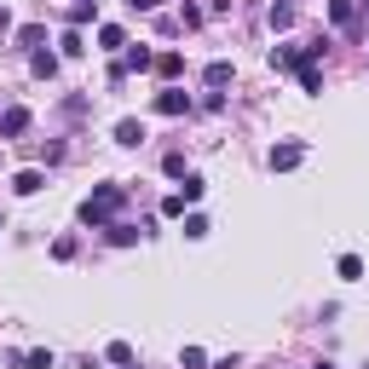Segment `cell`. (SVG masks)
Returning <instances> with one entry per match:
<instances>
[{
  "instance_id": "obj_7",
  "label": "cell",
  "mask_w": 369,
  "mask_h": 369,
  "mask_svg": "<svg viewBox=\"0 0 369 369\" xmlns=\"http://www.w3.org/2000/svg\"><path fill=\"white\" fill-rule=\"evenodd\" d=\"M341 277H346V283L363 277V260H358V254H341Z\"/></svg>"
},
{
  "instance_id": "obj_10",
  "label": "cell",
  "mask_w": 369,
  "mask_h": 369,
  "mask_svg": "<svg viewBox=\"0 0 369 369\" xmlns=\"http://www.w3.org/2000/svg\"><path fill=\"white\" fill-rule=\"evenodd\" d=\"M133 6H139V12H150V6H156V0H133Z\"/></svg>"
},
{
  "instance_id": "obj_3",
  "label": "cell",
  "mask_w": 369,
  "mask_h": 369,
  "mask_svg": "<svg viewBox=\"0 0 369 369\" xmlns=\"http://www.w3.org/2000/svg\"><path fill=\"white\" fill-rule=\"evenodd\" d=\"M23 127H29V110H6V116H0V133H23Z\"/></svg>"
},
{
  "instance_id": "obj_1",
  "label": "cell",
  "mask_w": 369,
  "mask_h": 369,
  "mask_svg": "<svg viewBox=\"0 0 369 369\" xmlns=\"http://www.w3.org/2000/svg\"><path fill=\"white\" fill-rule=\"evenodd\" d=\"M121 197H127L121 185H104V190H92V197L81 202V219H87V226H104V219L121 208Z\"/></svg>"
},
{
  "instance_id": "obj_2",
  "label": "cell",
  "mask_w": 369,
  "mask_h": 369,
  "mask_svg": "<svg viewBox=\"0 0 369 369\" xmlns=\"http://www.w3.org/2000/svg\"><path fill=\"white\" fill-rule=\"evenodd\" d=\"M41 185H46V179H41V173H35V168H23V173H18V179H12V190H18V197H35V190H41Z\"/></svg>"
},
{
  "instance_id": "obj_9",
  "label": "cell",
  "mask_w": 369,
  "mask_h": 369,
  "mask_svg": "<svg viewBox=\"0 0 369 369\" xmlns=\"http://www.w3.org/2000/svg\"><path fill=\"white\" fill-rule=\"evenodd\" d=\"M92 12H99V0H81V6H70V23H87Z\"/></svg>"
},
{
  "instance_id": "obj_5",
  "label": "cell",
  "mask_w": 369,
  "mask_h": 369,
  "mask_svg": "<svg viewBox=\"0 0 369 369\" xmlns=\"http://www.w3.org/2000/svg\"><path fill=\"white\" fill-rule=\"evenodd\" d=\"M300 162V144H277V150H271V168H295Z\"/></svg>"
},
{
  "instance_id": "obj_4",
  "label": "cell",
  "mask_w": 369,
  "mask_h": 369,
  "mask_svg": "<svg viewBox=\"0 0 369 369\" xmlns=\"http://www.w3.org/2000/svg\"><path fill=\"white\" fill-rule=\"evenodd\" d=\"M156 110H162V116H179V110H190V99H185V92H162Z\"/></svg>"
},
{
  "instance_id": "obj_8",
  "label": "cell",
  "mask_w": 369,
  "mask_h": 369,
  "mask_svg": "<svg viewBox=\"0 0 369 369\" xmlns=\"http://www.w3.org/2000/svg\"><path fill=\"white\" fill-rule=\"evenodd\" d=\"M231 81V63H208V87H226Z\"/></svg>"
},
{
  "instance_id": "obj_6",
  "label": "cell",
  "mask_w": 369,
  "mask_h": 369,
  "mask_svg": "<svg viewBox=\"0 0 369 369\" xmlns=\"http://www.w3.org/2000/svg\"><path fill=\"white\" fill-rule=\"evenodd\" d=\"M116 139H121V144H144V121H121Z\"/></svg>"
}]
</instances>
